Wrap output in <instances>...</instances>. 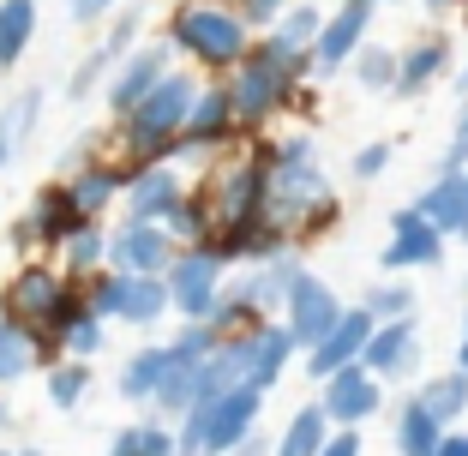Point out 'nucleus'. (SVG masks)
Returning <instances> with one entry per match:
<instances>
[{
    "instance_id": "9",
    "label": "nucleus",
    "mask_w": 468,
    "mask_h": 456,
    "mask_svg": "<svg viewBox=\"0 0 468 456\" xmlns=\"http://www.w3.org/2000/svg\"><path fill=\"white\" fill-rule=\"evenodd\" d=\"M72 282L60 277L55 264H18V277L6 282V294H0V318H13V324H25V331H48V318H55L60 294H67Z\"/></svg>"
},
{
    "instance_id": "2",
    "label": "nucleus",
    "mask_w": 468,
    "mask_h": 456,
    "mask_svg": "<svg viewBox=\"0 0 468 456\" xmlns=\"http://www.w3.org/2000/svg\"><path fill=\"white\" fill-rule=\"evenodd\" d=\"M271 156H276V139L259 133V139H240L234 151H222L217 163L205 168L193 193L210 205V235L217 228H234V222H252L264 217V175H271Z\"/></svg>"
},
{
    "instance_id": "47",
    "label": "nucleus",
    "mask_w": 468,
    "mask_h": 456,
    "mask_svg": "<svg viewBox=\"0 0 468 456\" xmlns=\"http://www.w3.org/2000/svg\"><path fill=\"white\" fill-rule=\"evenodd\" d=\"M420 6H427L432 18H444V13H456V6H463V0H420Z\"/></svg>"
},
{
    "instance_id": "5",
    "label": "nucleus",
    "mask_w": 468,
    "mask_h": 456,
    "mask_svg": "<svg viewBox=\"0 0 468 456\" xmlns=\"http://www.w3.org/2000/svg\"><path fill=\"white\" fill-rule=\"evenodd\" d=\"M193 97H198V79L175 67L151 97L138 102V109H126L121 121H114V139H121L126 163H163L168 144L186 133V109H193Z\"/></svg>"
},
{
    "instance_id": "12",
    "label": "nucleus",
    "mask_w": 468,
    "mask_h": 456,
    "mask_svg": "<svg viewBox=\"0 0 468 456\" xmlns=\"http://www.w3.org/2000/svg\"><path fill=\"white\" fill-rule=\"evenodd\" d=\"M318 408H324V420H331L336 432H360L385 408V385H378L367 366H343V373H331L318 385Z\"/></svg>"
},
{
    "instance_id": "26",
    "label": "nucleus",
    "mask_w": 468,
    "mask_h": 456,
    "mask_svg": "<svg viewBox=\"0 0 468 456\" xmlns=\"http://www.w3.org/2000/svg\"><path fill=\"white\" fill-rule=\"evenodd\" d=\"M318 25H324V13H318L313 0H289V13L276 18L264 37L282 48V55H294V60H306L313 55V42H318Z\"/></svg>"
},
{
    "instance_id": "35",
    "label": "nucleus",
    "mask_w": 468,
    "mask_h": 456,
    "mask_svg": "<svg viewBox=\"0 0 468 456\" xmlns=\"http://www.w3.org/2000/svg\"><path fill=\"white\" fill-rule=\"evenodd\" d=\"M84 397H90V366L84 360H55L48 366V402L55 408H79Z\"/></svg>"
},
{
    "instance_id": "41",
    "label": "nucleus",
    "mask_w": 468,
    "mask_h": 456,
    "mask_svg": "<svg viewBox=\"0 0 468 456\" xmlns=\"http://www.w3.org/2000/svg\"><path fill=\"white\" fill-rule=\"evenodd\" d=\"M121 0H67V13H72V25H97V18H109Z\"/></svg>"
},
{
    "instance_id": "27",
    "label": "nucleus",
    "mask_w": 468,
    "mask_h": 456,
    "mask_svg": "<svg viewBox=\"0 0 468 456\" xmlns=\"http://www.w3.org/2000/svg\"><path fill=\"white\" fill-rule=\"evenodd\" d=\"M414 397H420V408H427V415L451 432L456 420H463V408H468V373H456V366H451V373H432L427 385L414 390Z\"/></svg>"
},
{
    "instance_id": "24",
    "label": "nucleus",
    "mask_w": 468,
    "mask_h": 456,
    "mask_svg": "<svg viewBox=\"0 0 468 456\" xmlns=\"http://www.w3.org/2000/svg\"><path fill=\"white\" fill-rule=\"evenodd\" d=\"M331 432L336 427L324 420V408H318V402H301V408L289 415V427L271 439V456H318L324 444H331Z\"/></svg>"
},
{
    "instance_id": "36",
    "label": "nucleus",
    "mask_w": 468,
    "mask_h": 456,
    "mask_svg": "<svg viewBox=\"0 0 468 456\" xmlns=\"http://www.w3.org/2000/svg\"><path fill=\"white\" fill-rule=\"evenodd\" d=\"M390 163H397V144H390V139H372V144H360V151L348 156V175H355L360 186H372V180H385Z\"/></svg>"
},
{
    "instance_id": "50",
    "label": "nucleus",
    "mask_w": 468,
    "mask_h": 456,
    "mask_svg": "<svg viewBox=\"0 0 468 456\" xmlns=\"http://www.w3.org/2000/svg\"><path fill=\"white\" fill-rule=\"evenodd\" d=\"M0 456H42L37 444H18V451H0Z\"/></svg>"
},
{
    "instance_id": "6",
    "label": "nucleus",
    "mask_w": 468,
    "mask_h": 456,
    "mask_svg": "<svg viewBox=\"0 0 468 456\" xmlns=\"http://www.w3.org/2000/svg\"><path fill=\"white\" fill-rule=\"evenodd\" d=\"M378 6H397V0H343L336 13H324L313 55H306V79L318 84V79H331V72H348L355 48L372 42V18H378Z\"/></svg>"
},
{
    "instance_id": "43",
    "label": "nucleus",
    "mask_w": 468,
    "mask_h": 456,
    "mask_svg": "<svg viewBox=\"0 0 468 456\" xmlns=\"http://www.w3.org/2000/svg\"><path fill=\"white\" fill-rule=\"evenodd\" d=\"M318 456H360V432H331V444Z\"/></svg>"
},
{
    "instance_id": "1",
    "label": "nucleus",
    "mask_w": 468,
    "mask_h": 456,
    "mask_svg": "<svg viewBox=\"0 0 468 456\" xmlns=\"http://www.w3.org/2000/svg\"><path fill=\"white\" fill-rule=\"evenodd\" d=\"M222 84H229V109H234L240 139H259L276 114H289L294 90L306 84V60L282 55L271 37H252L247 60H240L234 72H222Z\"/></svg>"
},
{
    "instance_id": "4",
    "label": "nucleus",
    "mask_w": 468,
    "mask_h": 456,
    "mask_svg": "<svg viewBox=\"0 0 468 456\" xmlns=\"http://www.w3.org/2000/svg\"><path fill=\"white\" fill-rule=\"evenodd\" d=\"M168 48L175 55H186L193 67H205L210 79H222V72H234L240 60H247L252 48V30L234 18L229 0H180L175 13H168Z\"/></svg>"
},
{
    "instance_id": "32",
    "label": "nucleus",
    "mask_w": 468,
    "mask_h": 456,
    "mask_svg": "<svg viewBox=\"0 0 468 456\" xmlns=\"http://www.w3.org/2000/svg\"><path fill=\"white\" fill-rule=\"evenodd\" d=\"M109 456H175V427H163V420H133V427L114 432Z\"/></svg>"
},
{
    "instance_id": "8",
    "label": "nucleus",
    "mask_w": 468,
    "mask_h": 456,
    "mask_svg": "<svg viewBox=\"0 0 468 456\" xmlns=\"http://www.w3.org/2000/svg\"><path fill=\"white\" fill-rule=\"evenodd\" d=\"M336 318H343L336 289L318 277V270H301V277L289 282V301H282V318H276V324H282V331H289V343L306 355L313 343H324V336H331Z\"/></svg>"
},
{
    "instance_id": "21",
    "label": "nucleus",
    "mask_w": 468,
    "mask_h": 456,
    "mask_svg": "<svg viewBox=\"0 0 468 456\" xmlns=\"http://www.w3.org/2000/svg\"><path fill=\"white\" fill-rule=\"evenodd\" d=\"M168 366H175V348H168V343L138 348V355H126V360H121V378H114V390H121L126 402H138V408H151V397L163 390Z\"/></svg>"
},
{
    "instance_id": "45",
    "label": "nucleus",
    "mask_w": 468,
    "mask_h": 456,
    "mask_svg": "<svg viewBox=\"0 0 468 456\" xmlns=\"http://www.w3.org/2000/svg\"><path fill=\"white\" fill-rule=\"evenodd\" d=\"M229 456H271V439H264V432H252V439H240Z\"/></svg>"
},
{
    "instance_id": "25",
    "label": "nucleus",
    "mask_w": 468,
    "mask_h": 456,
    "mask_svg": "<svg viewBox=\"0 0 468 456\" xmlns=\"http://www.w3.org/2000/svg\"><path fill=\"white\" fill-rule=\"evenodd\" d=\"M390 439H397V456H432L444 439V427L420 408V397H402L397 415H390Z\"/></svg>"
},
{
    "instance_id": "38",
    "label": "nucleus",
    "mask_w": 468,
    "mask_h": 456,
    "mask_svg": "<svg viewBox=\"0 0 468 456\" xmlns=\"http://www.w3.org/2000/svg\"><path fill=\"white\" fill-rule=\"evenodd\" d=\"M234 6V18H240V25L252 30V37H264V30L276 25V18L289 13V0H229Z\"/></svg>"
},
{
    "instance_id": "16",
    "label": "nucleus",
    "mask_w": 468,
    "mask_h": 456,
    "mask_svg": "<svg viewBox=\"0 0 468 456\" xmlns=\"http://www.w3.org/2000/svg\"><path fill=\"white\" fill-rule=\"evenodd\" d=\"M456 67V48L444 30H427V37H414L409 48H397V84H390V97H427L439 79H451Z\"/></svg>"
},
{
    "instance_id": "17",
    "label": "nucleus",
    "mask_w": 468,
    "mask_h": 456,
    "mask_svg": "<svg viewBox=\"0 0 468 456\" xmlns=\"http://www.w3.org/2000/svg\"><path fill=\"white\" fill-rule=\"evenodd\" d=\"M126 180H133V163H102V156H84V163L67 168V198L79 205L84 222H102V210H114V198L126 193Z\"/></svg>"
},
{
    "instance_id": "3",
    "label": "nucleus",
    "mask_w": 468,
    "mask_h": 456,
    "mask_svg": "<svg viewBox=\"0 0 468 456\" xmlns=\"http://www.w3.org/2000/svg\"><path fill=\"white\" fill-rule=\"evenodd\" d=\"M331 175H324V163H318V144L313 133H289V139H276V156H271V175H264V217L276 222V228H301L306 217H313L318 205H331Z\"/></svg>"
},
{
    "instance_id": "51",
    "label": "nucleus",
    "mask_w": 468,
    "mask_h": 456,
    "mask_svg": "<svg viewBox=\"0 0 468 456\" xmlns=\"http://www.w3.org/2000/svg\"><path fill=\"white\" fill-rule=\"evenodd\" d=\"M0 427H13V408H6V402H0Z\"/></svg>"
},
{
    "instance_id": "18",
    "label": "nucleus",
    "mask_w": 468,
    "mask_h": 456,
    "mask_svg": "<svg viewBox=\"0 0 468 456\" xmlns=\"http://www.w3.org/2000/svg\"><path fill=\"white\" fill-rule=\"evenodd\" d=\"M121 198H126V222H163L186 198V175L168 163H133V180H126Z\"/></svg>"
},
{
    "instance_id": "31",
    "label": "nucleus",
    "mask_w": 468,
    "mask_h": 456,
    "mask_svg": "<svg viewBox=\"0 0 468 456\" xmlns=\"http://www.w3.org/2000/svg\"><path fill=\"white\" fill-rule=\"evenodd\" d=\"M348 72L360 79V90L390 97V84H397V48H385V42H360L355 60H348Z\"/></svg>"
},
{
    "instance_id": "19",
    "label": "nucleus",
    "mask_w": 468,
    "mask_h": 456,
    "mask_svg": "<svg viewBox=\"0 0 468 456\" xmlns=\"http://www.w3.org/2000/svg\"><path fill=\"white\" fill-rule=\"evenodd\" d=\"M367 336H372V318L360 313V306H343V318H336L331 324V336H324V343H313L306 348V378H318V385H324V378L331 373H343V366H360V348H367Z\"/></svg>"
},
{
    "instance_id": "37",
    "label": "nucleus",
    "mask_w": 468,
    "mask_h": 456,
    "mask_svg": "<svg viewBox=\"0 0 468 456\" xmlns=\"http://www.w3.org/2000/svg\"><path fill=\"white\" fill-rule=\"evenodd\" d=\"M138 30H144V13H138V6H126V13H121V18L109 25V37H102L97 48H102V55L114 60V67H121V60H126V55L138 48Z\"/></svg>"
},
{
    "instance_id": "22",
    "label": "nucleus",
    "mask_w": 468,
    "mask_h": 456,
    "mask_svg": "<svg viewBox=\"0 0 468 456\" xmlns=\"http://www.w3.org/2000/svg\"><path fill=\"white\" fill-rule=\"evenodd\" d=\"M409 210H420L444 240H468V210H463V186H456V175H432V186L414 198Z\"/></svg>"
},
{
    "instance_id": "10",
    "label": "nucleus",
    "mask_w": 468,
    "mask_h": 456,
    "mask_svg": "<svg viewBox=\"0 0 468 456\" xmlns=\"http://www.w3.org/2000/svg\"><path fill=\"white\" fill-rule=\"evenodd\" d=\"M168 72H175V48H168V42H138L133 55H126L121 67L109 72V84H102V102H109V114L121 121L126 109H138V102H144L156 84L168 79Z\"/></svg>"
},
{
    "instance_id": "46",
    "label": "nucleus",
    "mask_w": 468,
    "mask_h": 456,
    "mask_svg": "<svg viewBox=\"0 0 468 456\" xmlns=\"http://www.w3.org/2000/svg\"><path fill=\"white\" fill-rule=\"evenodd\" d=\"M456 373H468V313H463V336H456Z\"/></svg>"
},
{
    "instance_id": "49",
    "label": "nucleus",
    "mask_w": 468,
    "mask_h": 456,
    "mask_svg": "<svg viewBox=\"0 0 468 456\" xmlns=\"http://www.w3.org/2000/svg\"><path fill=\"white\" fill-rule=\"evenodd\" d=\"M18 144H13V133H6V126H0V163H6V156H13Z\"/></svg>"
},
{
    "instance_id": "39",
    "label": "nucleus",
    "mask_w": 468,
    "mask_h": 456,
    "mask_svg": "<svg viewBox=\"0 0 468 456\" xmlns=\"http://www.w3.org/2000/svg\"><path fill=\"white\" fill-rule=\"evenodd\" d=\"M468 168V102H456V126H451V144L439 156V175H463Z\"/></svg>"
},
{
    "instance_id": "52",
    "label": "nucleus",
    "mask_w": 468,
    "mask_h": 456,
    "mask_svg": "<svg viewBox=\"0 0 468 456\" xmlns=\"http://www.w3.org/2000/svg\"><path fill=\"white\" fill-rule=\"evenodd\" d=\"M456 13H463V18H468V0H463V6H456Z\"/></svg>"
},
{
    "instance_id": "23",
    "label": "nucleus",
    "mask_w": 468,
    "mask_h": 456,
    "mask_svg": "<svg viewBox=\"0 0 468 456\" xmlns=\"http://www.w3.org/2000/svg\"><path fill=\"white\" fill-rule=\"evenodd\" d=\"M97 270H109V228L102 222H84L60 240V277L67 282H90Z\"/></svg>"
},
{
    "instance_id": "28",
    "label": "nucleus",
    "mask_w": 468,
    "mask_h": 456,
    "mask_svg": "<svg viewBox=\"0 0 468 456\" xmlns=\"http://www.w3.org/2000/svg\"><path fill=\"white\" fill-rule=\"evenodd\" d=\"M414 282L409 277H378L367 294H360V313L372 318V324H397V318H414Z\"/></svg>"
},
{
    "instance_id": "11",
    "label": "nucleus",
    "mask_w": 468,
    "mask_h": 456,
    "mask_svg": "<svg viewBox=\"0 0 468 456\" xmlns=\"http://www.w3.org/2000/svg\"><path fill=\"white\" fill-rule=\"evenodd\" d=\"M444 247L451 240L432 228L420 210H390V240L385 252H378V264H385V277H409V270H432V264H444Z\"/></svg>"
},
{
    "instance_id": "7",
    "label": "nucleus",
    "mask_w": 468,
    "mask_h": 456,
    "mask_svg": "<svg viewBox=\"0 0 468 456\" xmlns=\"http://www.w3.org/2000/svg\"><path fill=\"white\" fill-rule=\"evenodd\" d=\"M222 282H229V264H222L210 247H180L175 264L163 270L168 313H180L186 324H205L210 306H217V294H222Z\"/></svg>"
},
{
    "instance_id": "40",
    "label": "nucleus",
    "mask_w": 468,
    "mask_h": 456,
    "mask_svg": "<svg viewBox=\"0 0 468 456\" xmlns=\"http://www.w3.org/2000/svg\"><path fill=\"white\" fill-rule=\"evenodd\" d=\"M37 114H42V90H25V97H18L13 109L0 114V126H6V133H13V144H18V139H30V126H37Z\"/></svg>"
},
{
    "instance_id": "34",
    "label": "nucleus",
    "mask_w": 468,
    "mask_h": 456,
    "mask_svg": "<svg viewBox=\"0 0 468 456\" xmlns=\"http://www.w3.org/2000/svg\"><path fill=\"white\" fill-rule=\"evenodd\" d=\"M102 343H109V324H102L97 313H90V306H84L79 318H72L67 331L55 336V348H60V360H84V366H90V355H102Z\"/></svg>"
},
{
    "instance_id": "13",
    "label": "nucleus",
    "mask_w": 468,
    "mask_h": 456,
    "mask_svg": "<svg viewBox=\"0 0 468 456\" xmlns=\"http://www.w3.org/2000/svg\"><path fill=\"white\" fill-rule=\"evenodd\" d=\"M301 270H306V264H301V252H282V259H271V264H252V270L229 277L222 289H229L240 306H247V318H252V324H271V318H282L289 282L301 277Z\"/></svg>"
},
{
    "instance_id": "15",
    "label": "nucleus",
    "mask_w": 468,
    "mask_h": 456,
    "mask_svg": "<svg viewBox=\"0 0 468 456\" xmlns=\"http://www.w3.org/2000/svg\"><path fill=\"white\" fill-rule=\"evenodd\" d=\"M360 366H367L378 385H397V378L420 373V324L397 318V324H372L367 348H360Z\"/></svg>"
},
{
    "instance_id": "44",
    "label": "nucleus",
    "mask_w": 468,
    "mask_h": 456,
    "mask_svg": "<svg viewBox=\"0 0 468 456\" xmlns=\"http://www.w3.org/2000/svg\"><path fill=\"white\" fill-rule=\"evenodd\" d=\"M432 456H468V432H463V427H451V432L439 439V451H432Z\"/></svg>"
},
{
    "instance_id": "29",
    "label": "nucleus",
    "mask_w": 468,
    "mask_h": 456,
    "mask_svg": "<svg viewBox=\"0 0 468 456\" xmlns=\"http://www.w3.org/2000/svg\"><path fill=\"white\" fill-rule=\"evenodd\" d=\"M30 366H42V343H37V331L13 324V318H0V385H18Z\"/></svg>"
},
{
    "instance_id": "14",
    "label": "nucleus",
    "mask_w": 468,
    "mask_h": 456,
    "mask_svg": "<svg viewBox=\"0 0 468 456\" xmlns=\"http://www.w3.org/2000/svg\"><path fill=\"white\" fill-rule=\"evenodd\" d=\"M175 240H168L163 222H126L121 228H109V270H121V277H163L168 264H175Z\"/></svg>"
},
{
    "instance_id": "33",
    "label": "nucleus",
    "mask_w": 468,
    "mask_h": 456,
    "mask_svg": "<svg viewBox=\"0 0 468 456\" xmlns=\"http://www.w3.org/2000/svg\"><path fill=\"white\" fill-rule=\"evenodd\" d=\"M163 228H168V240H175V247H205V240H210V205L193 193V186H186V198H180V205L163 217Z\"/></svg>"
},
{
    "instance_id": "30",
    "label": "nucleus",
    "mask_w": 468,
    "mask_h": 456,
    "mask_svg": "<svg viewBox=\"0 0 468 456\" xmlns=\"http://www.w3.org/2000/svg\"><path fill=\"white\" fill-rule=\"evenodd\" d=\"M37 37V0H0V67H18Z\"/></svg>"
},
{
    "instance_id": "48",
    "label": "nucleus",
    "mask_w": 468,
    "mask_h": 456,
    "mask_svg": "<svg viewBox=\"0 0 468 456\" xmlns=\"http://www.w3.org/2000/svg\"><path fill=\"white\" fill-rule=\"evenodd\" d=\"M451 79H456V102H468V67H451Z\"/></svg>"
},
{
    "instance_id": "20",
    "label": "nucleus",
    "mask_w": 468,
    "mask_h": 456,
    "mask_svg": "<svg viewBox=\"0 0 468 456\" xmlns=\"http://www.w3.org/2000/svg\"><path fill=\"white\" fill-rule=\"evenodd\" d=\"M25 222V235H30V247H55L60 252V240L72 235V228H84V217H79V205L67 198V186H42L37 193V205H30V217H18Z\"/></svg>"
},
{
    "instance_id": "42",
    "label": "nucleus",
    "mask_w": 468,
    "mask_h": 456,
    "mask_svg": "<svg viewBox=\"0 0 468 456\" xmlns=\"http://www.w3.org/2000/svg\"><path fill=\"white\" fill-rule=\"evenodd\" d=\"M289 114H301V121H318V84L306 79L301 90H294V102H289Z\"/></svg>"
}]
</instances>
